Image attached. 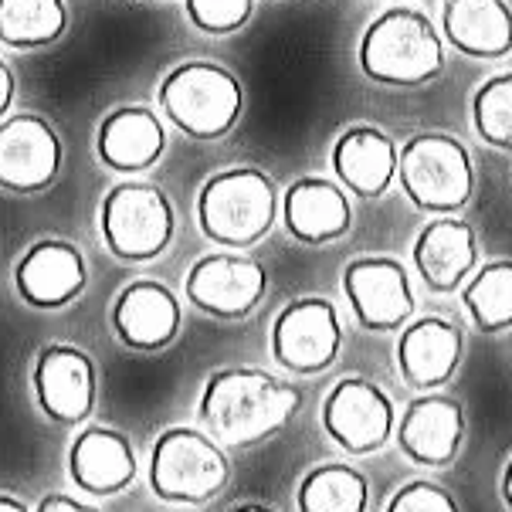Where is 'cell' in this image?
I'll return each mask as SVG.
<instances>
[{
	"label": "cell",
	"mask_w": 512,
	"mask_h": 512,
	"mask_svg": "<svg viewBox=\"0 0 512 512\" xmlns=\"http://www.w3.org/2000/svg\"><path fill=\"white\" fill-rule=\"evenodd\" d=\"M34 512H99L95 506H85V502H78L72 496H62V492H51L38 502V509Z\"/></svg>",
	"instance_id": "cell-30"
},
{
	"label": "cell",
	"mask_w": 512,
	"mask_h": 512,
	"mask_svg": "<svg viewBox=\"0 0 512 512\" xmlns=\"http://www.w3.org/2000/svg\"><path fill=\"white\" fill-rule=\"evenodd\" d=\"M472 126L492 150L512 153V72H499L472 95Z\"/></svg>",
	"instance_id": "cell-27"
},
{
	"label": "cell",
	"mask_w": 512,
	"mask_h": 512,
	"mask_svg": "<svg viewBox=\"0 0 512 512\" xmlns=\"http://www.w3.org/2000/svg\"><path fill=\"white\" fill-rule=\"evenodd\" d=\"M441 34L465 58L496 62L512 51V7L506 0H445Z\"/></svg>",
	"instance_id": "cell-23"
},
{
	"label": "cell",
	"mask_w": 512,
	"mask_h": 512,
	"mask_svg": "<svg viewBox=\"0 0 512 512\" xmlns=\"http://www.w3.org/2000/svg\"><path fill=\"white\" fill-rule=\"evenodd\" d=\"M384 512H462V509H458L455 496H451L445 485L431 479H414L390 496Z\"/></svg>",
	"instance_id": "cell-29"
},
{
	"label": "cell",
	"mask_w": 512,
	"mask_h": 512,
	"mask_svg": "<svg viewBox=\"0 0 512 512\" xmlns=\"http://www.w3.org/2000/svg\"><path fill=\"white\" fill-rule=\"evenodd\" d=\"M163 116L197 143L224 140L245 112V89L228 68L214 62H184L156 92Z\"/></svg>",
	"instance_id": "cell-4"
},
{
	"label": "cell",
	"mask_w": 512,
	"mask_h": 512,
	"mask_svg": "<svg viewBox=\"0 0 512 512\" xmlns=\"http://www.w3.org/2000/svg\"><path fill=\"white\" fill-rule=\"evenodd\" d=\"M401 190L418 211L458 214L475 194V163L451 133H414L401 146Z\"/></svg>",
	"instance_id": "cell-5"
},
{
	"label": "cell",
	"mask_w": 512,
	"mask_h": 512,
	"mask_svg": "<svg viewBox=\"0 0 512 512\" xmlns=\"http://www.w3.org/2000/svg\"><path fill=\"white\" fill-rule=\"evenodd\" d=\"M299 512H370V482L360 468L326 462L302 475L295 489Z\"/></svg>",
	"instance_id": "cell-24"
},
{
	"label": "cell",
	"mask_w": 512,
	"mask_h": 512,
	"mask_svg": "<svg viewBox=\"0 0 512 512\" xmlns=\"http://www.w3.org/2000/svg\"><path fill=\"white\" fill-rule=\"evenodd\" d=\"M62 140L48 119L21 112L0 123V187L11 194H41L62 170Z\"/></svg>",
	"instance_id": "cell-12"
},
{
	"label": "cell",
	"mask_w": 512,
	"mask_h": 512,
	"mask_svg": "<svg viewBox=\"0 0 512 512\" xmlns=\"http://www.w3.org/2000/svg\"><path fill=\"white\" fill-rule=\"evenodd\" d=\"M279 214V187L258 167H231L214 173L197 197V221L211 241L224 248H251L272 231Z\"/></svg>",
	"instance_id": "cell-3"
},
{
	"label": "cell",
	"mask_w": 512,
	"mask_h": 512,
	"mask_svg": "<svg viewBox=\"0 0 512 512\" xmlns=\"http://www.w3.org/2000/svg\"><path fill=\"white\" fill-rule=\"evenodd\" d=\"M89 279L85 258L72 241L41 238L17 258L14 285L21 299L34 309H62L78 299Z\"/></svg>",
	"instance_id": "cell-17"
},
{
	"label": "cell",
	"mask_w": 512,
	"mask_h": 512,
	"mask_svg": "<svg viewBox=\"0 0 512 512\" xmlns=\"http://www.w3.org/2000/svg\"><path fill=\"white\" fill-rule=\"evenodd\" d=\"M234 512H272L268 506H258V502H248V506H238Z\"/></svg>",
	"instance_id": "cell-34"
},
{
	"label": "cell",
	"mask_w": 512,
	"mask_h": 512,
	"mask_svg": "<svg viewBox=\"0 0 512 512\" xmlns=\"http://www.w3.org/2000/svg\"><path fill=\"white\" fill-rule=\"evenodd\" d=\"M360 68L390 89H418L445 72V41L428 14L414 7H390L363 31Z\"/></svg>",
	"instance_id": "cell-2"
},
{
	"label": "cell",
	"mask_w": 512,
	"mask_h": 512,
	"mask_svg": "<svg viewBox=\"0 0 512 512\" xmlns=\"http://www.w3.org/2000/svg\"><path fill=\"white\" fill-rule=\"evenodd\" d=\"M34 394L45 418L55 424H82L95 411L99 370L95 360L78 346H48L34 363Z\"/></svg>",
	"instance_id": "cell-14"
},
{
	"label": "cell",
	"mask_w": 512,
	"mask_h": 512,
	"mask_svg": "<svg viewBox=\"0 0 512 512\" xmlns=\"http://www.w3.org/2000/svg\"><path fill=\"white\" fill-rule=\"evenodd\" d=\"M268 289V272L255 258L218 251V255L197 258L187 272L184 295L194 309L207 312L224 323H238L251 316Z\"/></svg>",
	"instance_id": "cell-11"
},
{
	"label": "cell",
	"mask_w": 512,
	"mask_h": 512,
	"mask_svg": "<svg viewBox=\"0 0 512 512\" xmlns=\"http://www.w3.org/2000/svg\"><path fill=\"white\" fill-rule=\"evenodd\" d=\"M465 357V336L455 323L441 316H421L411 319L401 333H397V370H401L404 384L431 394L441 390L462 367Z\"/></svg>",
	"instance_id": "cell-16"
},
{
	"label": "cell",
	"mask_w": 512,
	"mask_h": 512,
	"mask_svg": "<svg viewBox=\"0 0 512 512\" xmlns=\"http://www.w3.org/2000/svg\"><path fill=\"white\" fill-rule=\"evenodd\" d=\"M333 170L350 194L363 197V201H377L397 184L401 150L384 129L350 126L333 143Z\"/></svg>",
	"instance_id": "cell-21"
},
{
	"label": "cell",
	"mask_w": 512,
	"mask_h": 512,
	"mask_svg": "<svg viewBox=\"0 0 512 512\" xmlns=\"http://www.w3.org/2000/svg\"><path fill=\"white\" fill-rule=\"evenodd\" d=\"M323 431L346 455H373L397 435V407L380 384L367 377H343L326 394L319 411Z\"/></svg>",
	"instance_id": "cell-9"
},
{
	"label": "cell",
	"mask_w": 512,
	"mask_h": 512,
	"mask_svg": "<svg viewBox=\"0 0 512 512\" xmlns=\"http://www.w3.org/2000/svg\"><path fill=\"white\" fill-rule=\"evenodd\" d=\"M167 129L150 106H119L99 123L95 150L99 160L116 173H143L163 156Z\"/></svg>",
	"instance_id": "cell-22"
},
{
	"label": "cell",
	"mask_w": 512,
	"mask_h": 512,
	"mask_svg": "<svg viewBox=\"0 0 512 512\" xmlns=\"http://www.w3.org/2000/svg\"><path fill=\"white\" fill-rule=\"evenodd\" d=\"M411 258L421 282L435 295L462 292L465 282L479 272V234H475V224L458 218V214L431 218L414 238Z\"/></svg>",
	"instance_id": "cell-15"
},
{
	"label": "cell",
	"mask_w": 512,
	"mask_h": 512,
	"mask_svg": "<svg viewBox=\"0 0 512 512\" xmlns=\"http://www.w3.org/2000/svg\"><path fill=\"white\" fill-rule=\"evenodd\" d=\"M397 448L421 468H445L465 445V407L451 394H418L397 418Z\"/></svg>",
	"instance_id": "cell-13"
},
{
	"label": "cell",
	"mask_w": 512,
	"mask_h": 512,
	"mask_svg": "<svg viewBox=\"0 0 512 512\" xmlns=\"http://www.w3.org/2000/svg\"><path fill=\"white\" fill-rule=\"evenodd\" d=\"M68 31L65 0H0V45L38 51Z\"/></svg>",
	"instance_id": "cell-25"
},
{
	"label": "cell",
	"mask_w": 512,
	"mask_h": 512,
	"mask_svg": "<svg viewBox=\"0 0 512 512\" xmlns=\"http://www.w3.org/2000/svg\"><path fill=\"white\" fill-rule=\"evenodd\" d=\"M282 221L302 245H333L353 228L350 190L326 177H299L282 197Z\"/></svg>",
	"instance_id": "cell-19"
},
{
	"label": "cell",
	"mask_w": 512,
	"mask_h": 512,
	"mask_svg": "<svg viewBox=\"0 0 512 512\" xmlns=\"http://www.w3.org/2000/svg\"><path fill=\"white\" fill-rule=\"evenodd\" d=\"M143 4H163V0H143Z\"/></svg>",
	"instance_id": "cell-36"
},
{
	"label": "cell",
	"mask_w": 512,
	"mask_h": 512,
	"mask_svg": "<svg viewBox=\"0 0 512 512\" xmlns=\"http://www.w3.org/2000/svg\"><path fill=\"white\" fill-rule=\"evenodd\" d=\"M184 11L197 31L234 34L248 24L255 0H184Z\"/></svg>",
	"instance_id": "cell-28"
},
{
	"label": "cell",
	"mask_w": 512,
	"mask_h": 512,
	"mask_svg": "<svg viewBox=\"0 0 512 512\" xmlns=\"http://www.w3.org/2000/svg\"><path fill=\"white\" fill-rule=\"evenodd\" d=\"M390 4H411V0H390Z\"/></svg>",
	"instance_id": "cell-35"
},
{
	"label": "cell",
	"mask_w": 512,
	"mask_h": 512,
	"mask_svg": "<svg viewBox=\"0 0 512 512\" xmlns=\"http://www.w3.org/2000/svg\"><path fill=\"white\" fill-rule=\"evenodd\" d=\"M0 512H31V509L14 496H0Z\"/></svg>",
	"instance_id": "cell-33"
},
{
	"label": "cell",
	"mask_w": 512,
	"mask_h": 512,
	"mask_svg": "<svg viewBox=\"0 0 512 512\" xmlns=\"http://www.w3.org/2000/svg\"><path fill=\"white\" fill-rule=\"evenodd\" d=\"M102 241L123 262H153L170 248L177 231L170 197L156 184L126 180L102 197L99 207Z\"/></svg>",
	"instance_id": "cell-7"
},
{
	"label": "cell",
	"mask_w": 512,
	"mask_h": 512,
	"mask_svg": "<svg viewBox=\"0 0 512 512\" xmlns=\"http://www.w3.org/2000/svg\"><path fill=\"white\" fill-rule=\"evenodd\" d=\"M180 299L163 282H129L112 302V329L119 343L140 353H160L180 336Z\"/></svg>",
	"instance_id": "cell-18"
},
{
	"label": "cell",
	"mask_w": 512,
	"mask_h": 512,
	"mask_svg": "<svg viewBox=\"0 0 512 512\" xmlns=\"http://www.w3.org/2000/svg\"><path fill=\"white\" fill-rule=\"evenodd\" d=\"M499 496H502V502H506V509L512 512V455H509V462H506V468H502Z\"/></svg>",
	"instance_id": "cell-32"
},
{
	"label": "cell",
	"mask_w": 512,
	"mask_h": 512,
	"mask_svg": "<svg viewBox=\"0 0 512 512\" xmlns=\"http://www.w3.org/2000/svg\"><path fill=\"white\" fill-rule=\"evenodd\" d=\"M302 407L299 387L258 367L211 373L201 394V424L224 448H255L289 424Z\"/></svg>",
	"instance_id": "cell-1"
},
{
	"label": "cell",
	"mask_w": 512,
	"mask_h": 512,
	"mask_svg": "<svg viewBox=\"0 0 512 512\" xmlns=\"http://www.w3.org/2000/svg\"><path fill=\"white\" fill-rule=\"evenodd\" d=\"M140 462H136L133 441L106 424L78 431L72 448H68V475L89 496H119L136 482Z\"/></svg>",
	"instance_id": "cell-20"
},
{
	"label": "cell",
	"mask_w": 512,
	"mask_h": 512,
	"mask_svg": "<svg viewBox=\"0 0 512 512\" xmlns=\"http://www.w3.org/2000/svg\"><path fill=\"white\" fill-rule=\"evenodd\" d=\"M14 92H17V85H14V72L7 68V62L0 58V119L11 112L14 106Z\"/></svg>",
	"instance_id": "cell-31"
},
{
	"label": "cell",
	"mask_w": 512,
	"mask_h": 512,
	"mask_svg": "<svg viewBox=\"0 0 512 512\" xmlns=\"http://www.w3.org/2000/svg\"><path fill=\"white\" fill-rule=\"evenodd\" d=\"M343 292L357 326L367 333H401L418 309L407 268L387 255H367L346 265Z\"/></svg>",
	"instance_id": "cell-10"
},
{
	"label": "cell",
	"mask_w": 512,
	"mask_h": 512,
	"mask_svg": "<svg viewBox=\"0 0 512 512\" xmlns=\"http://www.w3.org/2000/svg\"><path fill=\"white\" fill-rule=\"evenodd\" d=\"M231 482V458L207 431L167 428L150 451V489L177 506H201Z\"/></svg>",
	"instance_id": "cell-6"
},
{
	"label": "cell",
	"mask_w": 512,
	"mask_h": 512,
	"mask_svg": "<svg viewBox=\"0 0 512 512\" xmlns=\"http://www.w3.org/2000/svg\"><path fill=\"white\" fill-rule=\"evenodd\" d=\"M275 363L292 377H316L336 363L343 350L340 312L326 295H302L292 299L272 323L268 336Z\"/></svg>",
	"instance_id": "cell-8"
},
{
	"label": "cell",
	"mask_w": 512,
	"mask_h": 512,
	"mask_svg": "<svg viewBox=\"0 0 512 512\" xmlns=\"http://www.w3.org/2000/svg\"><path fill=\"white\" fill-rule=\"evenodd\" d=\"M462 306L475 329L506 333L512 329V258L482 265L462 289Z\"/></svg>",
	"instance_id": "cell-26"
}]
</instances>
